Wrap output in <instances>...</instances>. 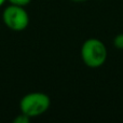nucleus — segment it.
<instances>
[{"mask_svg":"<svg viewBox=\"0 0 123 123\" xmlns=\"http://www.w3.org/2000/svg\"><path fill=\"white\" fill-rule=\"evenodd\" d=\"M51 106L49 95L42 92H31L22 97L19 102V110L22 113L31 118H36L47 112Z\"/></svg>","mask_w":123,"mask_h":123,"instance_id":"f03ea898","label":"nucleus"},{"mask_svg":"<svg viewBox=\"0 0 123 123\" xmlns=\"http://www.w3.org/2000/svg\"><path fill=\"white\" fill-rule=\"evenodd\" d=\"M107 48L103 41L96 38H90L81 47V58L90 68H98L107 60Z\"/></svg>","mask_w":123,"mask_h":123,"instance_id":"f257e3e1","label":"nucleus"},{"mask_svg":"<svg viewBox=\"0 0 123 123\" xmlns=\"http://www.w3.org/2000/svg\"><path fill=\"white\" fill-rule=\"evenodd\" d=\"M70 1H72V2H84V1H86V0H70Z\"/></svg>","mask_w":123,"mask_h":123,"instance_id":"0eeeda50","label":"nucleus"},{"mask_svg":"<svg viewBox=\"0 0 123 123\" xmlns=\"http://www.w3.org/2000/svg\"><path fill=\"white\" fill-rule=\"evenodd\" d=\"M3 24L13 31H23L29 25V15L24 6L9 4L2 12Z\"/></svg>","mask_w":123,"mask_h":123,"instance_id":"7ed1b4c3","label":"nucleus"},{"mask_svg":"<svg viewBox=\"0 0 123 123\" xmlns=\"http://www.w3.org/2000/svg\"><path fill=\"white\" fill-rule=\"evenodd\" d=\"M10 4H14V6H24L25 8L26 6L31 2V0H6Z\"/></svg>","mask_w":123,"mask_h":123,"instance_id":"39448f33","label":"nucleus"},{"mask_svg":"<svg viewBox=\"0 0 123 123\" xmlns=\"http://www.w3.org/2000/svg\"><path fill=\"white\" fill-rule=\"evenodd\" d=\"M113 45L117 49L123 50V34H119L113 38Z\"/></svg>","mask_w":123,"mask_h":123,"instance_id":"20e7f679","label":"nucleus"},{"mask_svg":"<svg viewBox=\"0 0 123 123\" xmlns=\"http://www.w3.org/2000/svg\"><path fill=\"white\" fill-rule=\"evenodd\" d=\"M4 2H6V0H0V8L4 4Z\"/></svg>","mask_w":123,"mask_h":123,"instance_id":"6e6552de","label":"nucleus"},{"mask_svg":"<svg viewBox=\"0 0 123 123\" xmlns=\"http://www.w3.org/2000/svg\"><path fill=\"white\" fill-rule=\"evenodd\" d=\"M29 121H30V118L28 117V116L22 113V112H21V115H18L14 120H13L14 123H29Z\"/></svg>","mask_w":123,"mask_h":123,"instance_id":"423d86ee","label":"nucleus"}]
</instances>
